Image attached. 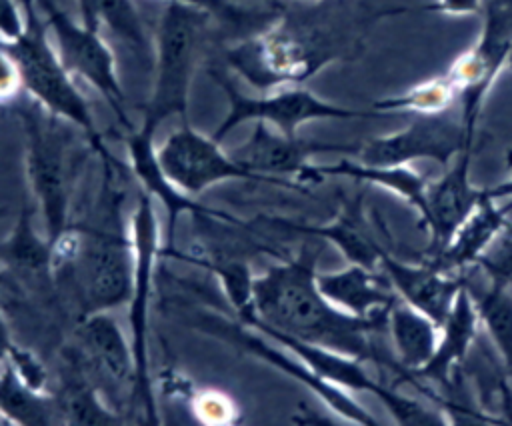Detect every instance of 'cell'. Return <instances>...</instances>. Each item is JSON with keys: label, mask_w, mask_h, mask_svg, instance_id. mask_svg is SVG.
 I'll return each instance as SVG.
<instances>
[{"label": "cell", "mask_w": 512, "mask_h": 426, "mask_svg": "<svg viewBox=\"0 0 512 426\" xmlns=\"http://www.w3.org/2000/svg\"><path fill=\"white\" fill-rule=\"evenodd\" d=\"M306 12H284L262 30L226 48V66L256 90L304 84L322 68L354 60L372 28L418 6H380L366 0H318Z\"/></svg>", "instance_id": "6da1fadb"}, {"label": "cell", "mask_w": 512, "mask_h": 426, "mask_svg": "<svg viewBox=\"0 0 512 426\" xmlns=\"http://www.w3.org/2000/svg\"><path fill=\"white\" fill-rule=\"evenodd\" d=\"M318 248L304 242L296 254L254 276L252 310L236 316L248 326H264L286 336L388 368L406 380L392 352H384L376 334L386 330V316H352L334 306L318 288Z\"/></svg>", "instance_id": "7a4b0ae2"}, {"label": "cell", "mask_w": 512, "mask_h": 426, "mask_svg": "<svg viewBox=\"0 0 512 426\" xmlns=\"http://www.w3.org/2000/svg\"><path fill=\"white\" fill-rule=\"evenodd\" d=\"M118 202L104 224H72L52 244L54 274L70 268L82 316L130 302L134 244L130 232L120 226Z\"/></svg>", "instance_id": "3957f363"}, {"label": "cell", "mask_w": 512, "mask_h": 426, "mask_svg": "<svg viewBox=\"0 0 512 426\" xmlns=\"http://www.w3.org/2000/svg\"><path fill=\"white\" fill-rule=\"evenodd\" d=\"M212 16L200 6L166 0L154 36V84L142 110L144 130L156 134L172 116L188 122L192 80Z\"/></svg>", "instance_id": "277c9868"}, {"label": "cell", "mask_w": 512, "mask_h": 426, "mask_svg": "<svg viewBox=\"0 0 512 426\" xmlns=\"http://www.w3.org/2000/svg\"><path fill=\"white\" fill-rule=\"evenodd\" d=\"M4 42L18 64L22 90L28 94V98L62 122L76 126L84 134L90 150L102 160V166L128 170L120 160L114 158L104 142V136L96 128L90 104L78 90L74 76L62 64L44 18L38 16L28 20L18 38Z\"/></svg>", "instance_id": "5b68a950"}, {"label": "cell", "mask_w": 512, "mask_h": 426, "mask_svg": "<svg viewBox=\"0 0 512 426\" xmlns=\"http://www.w3.org/2000/svg\"><path fill=\"white\" fill-rule=\"evenodd\" d=\"M24 130V168L32 198L42 212L46 238L54 244L70 226V204L78 162L72 136L60 118L46 112L32 98L14 106Z\"/></svg>", "instance_id": "8992f818"}, {"label": "cell", "mask_w": 512, "mask_h": 426, "mask_svg": "<svg viewBox=\"0 0 512 426\" xmlns=\"http://www.w3.org/2000/svg\"><path fill=\"white\" fill-rule=\"evenodd\" d=\"M206 72L212 78V82L224 92L228 102L226 116L212 134V138L218 142H222L234 128H238L244 122H266L278 132L296 136L300 126L312 120H352L390 116L376 108L364 110L328 102L316 96L312 90L304 88L302 84L276 88L264 96H246L236 88L232 76L224 68L210 66Z\"/></svg>", "instance_id": "52a82bcc"}, {"label": "cell", "mask_w": 512, "mask_h": 426, "mask_svg": "<svg viewBox=\"0 0 512 426\" xmlns=\"http://www.w3.org/2000/svg\"><path fill=\"white\" fill-rule=\"evenodd\" d=\"M130 236L134 244V282L130 294V346L134 354L136 382L134 396L140 400V406L146 414L148 424H158V408L152 388L150 374V354H148V326H150V302H152V284L154 268L158 256H162V236L160 222L152 202V196L140 188L136 208L130 220Z\"/></svg>", "instance_id": "ba28073f"}, {"label": "cell", "mask_w": 512, "mask_h": 426, "mask_svg": "<svg viewBox=\"0 0 512 426\" xmlns=\"http://www.w3.org/2000/svg\"><path fill=\"white\" fill-rule=\"evenodd\" d=\"M38 12L48 26L52 44L66 70L74 78L90 84L108 102L118 124L126 132L132 130L126 96L116 72V58L100 30L70 18L56 0H38Z\"/></svg>", "instance_id": "9c48e42d"}, {"label": "cell", "mask_w": 512, "mask_h": 426, "mask_svg": "<svg viewBox=\"0 0 512 426\" xmlns=\"http://www.w3.org/2000/svg\"><path fill=\"white\" fill-rule=\"evenodd\" d=\"M476 138L478 128L466 126L460 112L452 108L440 114H420L396 132L360 142L356 160L376 166L434 160L448 166L464 146L476 144Z\"/></svg>", "instance_id": "30bf717a"}, {"label": "cell", "mask_w": 512, "mask_h": 426, "mask_svg": "<svg viewBox=\"0 0 512 426\" xmlns=\"http://www.w3.org/2000/svg\"><path fill=\"white\" fill-rule=\"evenodd\" d=\"M198 324L196 328L204 330L206 334H212L224 342H230L250 356L274 366L282 374L294 378L300 382L306 390H310L314 396H318L334 414L346 418L348 422L362 424V426H378L380 420L372 416L358 400H354L348 390L334 386L314 374L298 356L292 358L290 354L282 352L274 340H264V334H258L252 326L236 320H228L222 314H200L196 316Z\"/></svg>", "instance_id": "8fae6325"}, {"label": "cell", "mask_w": 512, "mask_h": 426, "mask_svg": "<svg viewBox=\"0 0 512 426\" xmlns=\"http://www.w3.org/2000/svg\"><path fill=\"white\" fill-rule=\"evenodd\" d=\"M156 156L164 176L192 198L226 180L264 182L258 174L240 166L230 152H224L218 140L198 132L190 120L166 136L156 148Z\"/></svg>", "instance_id": "7c38bea8"}, {"label": "cell", "mask_w": 512, "mask_h": 426, "mask_svg": "<svg viewBox=\"0 0 512 426\" xmlns=\"http://www.w3.org/2000/svg\"><path fill=\"white\" fill-rule=\"evenodd\" d=\"M360 142H326L302 136H288L266 122H256L246 142L230 150V156L246 170L258 174L266 184L282 188H300L298 182H288L282 176H300V172L318 154L356 156Z\"/></svg>", "instance_id": "4fadbf2b"}, {"label": "cell", "mask_w": 512, "mask_h": 426, "mask_svg": "<svg viewBox=\"0 0 512 426\" xmlns=\"http://www.w3.org/2000/svg\"><path fill=\"white\" fill-rule=\"evenodd\" d=\"M258 220L274 230L306 236L312 240H328L350 264H360L366 268H378L382 254L388 250L378 238L370 216L366 214L362 192L352 198H344L334 220L326 224L294 222L280 216H258Z\"/></svg>", "instance_id": "5bb4252c"}, {"label": "cell", "mask_w": 512, "mask_h": 426, "mask_svg": "<svg viewBox=\"0 0 512 426\" xmlns=\"http://www.w3.org/2000/svg\"><path fill=\"white\" fill-rule=\"evenodd\" d=\"M476 144L464 146L452 160L446 172L428 184V212L422 226L430 234L428 256L440 252L450 240L454 230L466 220V216L484 198V186L478 188L470 180V166Z\"/></svg>", "instance_id": "9a60e30c"}, {"label": "cell", "mask_w": 512, "mask_h": 426, "mask_svg": "<svg viewBox=\"0 0 512 426\" xmlns=\"http://www.w3.org/2000/svg\"><path fill=\"white\" fill-rule=\"evenodd\" d=\"M126 152H128V170L132 176L138 180L140 188L148 192L152 198H156L160 204H164L168 212V254L174 250V232H176V222L182 212L192 214L194 218L198 216H208V218H218L228 224L236 226H248V222L238 220L234 214H228L224 210L208 208L206 204L196 202L192 196L184 194L178 190L162 172L156 156V146H154V134L144 130L142 126L132 128L126 132Z\"/></svg>", "instance_id": "2e32d148"}, {"label": "cell", "mask_w": 512, "mask_h": 426, "mask_svg": "<svg viewBox=\"0 0 512 426\" xmlns=\"http://www.w3.org/2000/svg\"><path fill=\"white\" fill-rule=\"evenodd\" d=\"M378 268L384 272L400 300L422 310L438 324H442L466 282L464 276L448 274L430 260L412 264L398 260L388 250L382 254Z\"/></svg>", "instance_id": "e0dca14e"}, {"label": "cell", "mask_w": 512, "mask_h": 426, "mask_svg": "<svg viewBox=\"0 0 512 426\" xmlns=\"http://www.w3.org/2000/svg\"><path fill=\"white\" fill-rule=\"evenodd\" d=\"M336 176L380 186V188L392 192L394 196H398L400 200H404L408 206H412L418 212L420 222L426 218V212H428L426 196H428L430 180L426 176H422L420 172H416L414 168H410V164L376 166V164H364L356 158L352 160V158L342 156L338 162H332V164L310 162L300 172L296 182L298 184H318L324 178H336Z\"/></svg>", "instance_id": "ac0fdd59"}, {"label": "cell", "mask_w": 512, "mask_h": 426, "mask_svg": "<svg viewBox=\"0 0 512 426\" xmlns=\"http://www.w3.org/2000/svg\"><path fill=\"white\" fill-rule=\"evenodd\" d=\"M76 352L84 364H90L110 382L130 386L134 392L136 368L132 346L108 312L80 318L76 326Z\"/></svg>", "instance_id": "d6986e66"}, {"label": "cell", "mask_w": 512, "mask_h": 426, "mask_svg": "<svg viewBox=\"0 0 512 426\" xmlns=\"http://www.w3.org/2000/svg\"><path fill=\"white\" fill-rule=\"evenodd\" d=\"M498 202L500 200L484 194L480 204L454 230L444 248L432 256H426V260L456 276H460L458 272H464L466 268H474L480 256L492 246V242L510 222L508 214L512 210V202Z\"/></svg>", "instance_id": "ffe728a7"}, {"label": "cell", "mask_w": 512, "mask_h": 426, "mask_svg": "<svg viewBox=\"0 0 512 426\" xmlns=\"http://www.w3.org/2000/svg\"><path fill=\"white\" fill-rule=\"evenodd\" d=\"M316 282L320 292L334 306L358 318L388 314L390 306L398 300L392 284L380 268L348 264L342 270L318 272Z\"/></svg>", "instance_id": "44dd1931"}, {"label": "cell", "mask_w": 512, "mask_h": 426, "mask_svg": "<svg viewBox=\"0 0 512 426\" xmlns=\"http://www.w3.org/2000/svg\"><path fill=\"white\" fill-rule=\"evenodd\" d=\"M480 326V314L470 288H460L452 308L440 324V338L432 358L414 374L420 382L450 386L454 372L466 360Z\"/></svg>", "instance_id": "7402d4cb"}, {"label": "cell", "mask_w": 512, "mask_h": 426, "mask_svg": "<svg viewBox=\"0 0 512 426\" xmlns=\"http://www.w3.org/2000/svg\"><path fill=\"white\" fill-rule=\"evenodd\" d=\"M386 332L390 336L392 354L404 370L406 380L420 394L430 396L432 390L414 374L432 358L440 338V324L422 310L398 298L388 310Z\"/></svg>", "instance_id": "603a6c76"}, {"label": "cell", "mask_w": 512, "mask_h": 426, "mask_svg": "<svg viewBox=\"0 0 512 426\" xmlns=\"http://www.w3.org/2000/svg\"><path fill=\"white\" fill-rule=\"evenodd\" d=\"M34 208L24 202L12 234L0 242V270L12 272L24 282L42 284L54 274L52 244L34 230Z\"/></svg>", "instance_id": "cb8c5ba5"}, {"label": "cell", "mask_w": 512, "mask_h": 426, "mask_svg": "<svg viewBox=\"0 0 512 426\" xmlns=\"http://www.w3.org/2000/svg\"><path fill=\"white\" fill-rule=\"evenodd\" d=\"M80 364L76 350H72L66 360L60 388L52 394L58 420L66 424H120L122 418L100 400L90 376H86Z\"/></svg>", "instance_id": "d4e9b609"}, {"label": "cell", "mask_w": 512, "mask_h": 426, "mask_svg": "<svg viewBox=\"0 0 512 426\" xmlns=\"http://www.w3.org/2000/svg\"><path fill=\"white\" fill-rule=\"evenodd\" d=\"M0 418L2 422L26 426L60 422L54 396L30 388L8 362L0 372Z\"/></svg>", "instance_id": "484cf974"}, {"label": "cell", "mask_w": 512, "mask_h": 426, "mask_svg": "<svg viewBox=\"0 0 512 426\" xmlns=\"http://www.w3.org/2000/svg\"><path fill=\"white\" fill-rule=\"evenodd\" d=\"M458 106V88L444 74L422 80L402 94L380 98L372 108L386 114H440Z\"/></svg>", "instance_id": "4316f807"}, {"label": "cell", "mask_w": 512, "mask_h": 426, "mask_svg": "<svg viewBox=\"0 0 512 426\" xmlns=\"http://www.w3.org/2000/svg\"><path fill=\"white\" fill-rule=\"evenodd\" d=\"M470 292L480 314V324L496 346L508 378H512V290L504 284L488 282L480 292L472 288Z\"/></svg>", "instance_id": "83f0119b"}, {"label": "cell", "mask_w": 512, "mask_h": 426, "mask_svg": "<svg viewBox=\"0 0 512 426\" xmlns=\"http://www.w3.org/2000/svg\"><path fill=\"white\" fill-rule=\"evenodd\" d=\"M100 28L104 26L140 62L150 58V38L134 0H94Z\"/></svg>", "instance_id": "f1b7e54d"}, {"label": "cell", "mask_w": 512, "mask_h": 426, "mask_svg": "<svg viewBox=\"0 0 512 426\" xmlns=\"http://www.w3.org/2000/svg\"><path fill=\"white\" fill-rule=\"evenodd\" d=\"M474 268H480L488 282L510 286L512 282V222L498 234L492 246L480 256Z\"/></svg>", "instance_id": "f546056e"}, {"label": "cell", "mask_w": 512, "mask_h": 426, "mask_svg": "<svg viewBox=\"0 0 512 426\" xmlns=\"http://www.w3.org/2000/svg\"><path fill=\"white\" fill-rule=\"evenodd\" d=\"M192 396V412L202 424H232L236 422L238 408L228 394L218 390H200Z\"/></svg>", "instance_id": "4dcf8cb0"}, {"label": "cell", "mask_w": 512, "mask_h": 426, "mask_svg": "<svg viewBox=\"0 0 512 426\" xmlns=\"http://www.w3.org/2000/svg\"><path fill=\"white\" fill-rule=\"evenodd\" d=\"M12 366V370L34 390L38 392H46V384H48V374H46V368L44 364L40 362V358L28 350V348H22L20 344L14 342L8 358L4 360Z\"/></svg>", "instance_id": "1f68e13d"}, {"label": "cell", "mask_w": 512, "mask_h": 426, "mask_svg": "<svg viewBox=\"0 0 512 426\" xmlns=\"http://www.w3.org/2000/svg\"><path fill=\"white\" fill-rule=\"evenodd\" d=\"M22 90V78L18 64L8 50L4 38H0V104H10Z\"/></svg>", "instance_id": "d6a6232c"}, {"label": "cell", "mask_w": 512, "mask_h": 426, "mask_svg": "<svg viewBox=\"0 0 512 426\" xmlns=\"http://www.w3.org/2000/svg\"><path fill=\"white\" fill-rule=\"evenodd\" d=\"M26 28L24 14L16 0H0V38L14 40Z\"/></svg>", "instance_id": "836d02e7"}, {"label": "cell", "mask_w": 512, "mask_h": 426, "mask_svg": "<svg viewBox=\"0 0 512 426\" xmlns=\"http://www.w3.org/2000/svg\"><path fill=\"white\" fill-rule=\"evenodd\" d=\"M486 0H434L420 6V12H436L446 16H472L482 14Z\"/></svg>", "instance_id": "e575fe53"}, {"label": "cell", "mask_w": 512, "mask_h": 426, "mask_svg": "<svg viewBox=\"0 0 512 426\" xmlns=\"http://www.w3.org/2000/svg\"><path fill=\"white\" fill-rule=\"evenodd\" d=\"M178 2L200 6V8L208 10V12H212L214 16L230 18L232 22L240 20V10L236 8V2H230V0H178Z\"/></svg>", "instance_id": "d590c367"}, {"label": "cell", "mask_w": 512, "mask_h": 426, "mask_svg": "<svg viewBox=\"0 0 512 426\" xmlns=\"http://www.w3.org/2000/svg\"><path fill=\"white\" fill-rule=\"evenodd\" d=\"M506 166L510 170V176L494 186H484V194L494 200H512V148L506 150Z\"/></svg>", "instance_id": "8d00e7d4"}, {"label": "cell", "mask_w": 512, "mask_h": 426, "mask_svg": "<svg viewBox=\"0 0 512 426\" xmlns=\"http://www.w3.org/2000/svg\"><path fill=\"white\" fill-rule=\"evenodd\" d=\"M2 272H0V284H2ZM14 346V340H12V334H10V328H8V322L4 318V312L0 308V364H4V360L8 358L10 350Z\"/></svg>", "instance_id": "74e56055"}, {"label": "cell", "mask_w": 512, "mask_h": 426, "mask_svg": "<svg viewBox=\"0 0 512 426\" xmlns=\"http://www.w3.org/2000/svg\"><path fill=\"white\" fill-rule=\"evenodd\" d=\"M78 10H80V22L82 24L100 30V22H98V16H96L94 0H78Z\"/></svg>", "instance_id": "f35d334b"}, {"label": "cell", "mask_w": 512, "mask_h": 426, "mask_svg": "<svg viewBox=\"0 0 512 426\" xmlns=\"http://www.w3.org/2000/svg\"><path fill=\"white\" fill-rule=\"evenodd\" d=\"M16 2H18L20 10H22L26 22L40 16V12H38V0H16Z\"/></svg>", "instance_id": "ab89813d"}, {"label": "cell", "mask_w": 512, "mask_h": 426, "mask_svg": "<svg viewBox=\"0 0 512 426\" xmlns=\"http://www.w3.org/2000/svg\"><path fill=\"white\" fill-rule=\"evenodd\" d=\"M506 68H508V70H512V48H510L508 58H506Z\"/></svg>", "instance_id": "60d3db41"}, {"label": "cell", "mask_w": 512, "mask_h": 426, "mask_svg": "<svg viewBox=\"0 0 512 426\" xmlns=\"http://www.w3.org/2000/svg\"><path fill=\"white\" fill-rule=\"evenodd\" d=\"M6 214H8V208H6V206H0V220H2Z\"/></svg>", "instance_id": "b9f144b4"}, {"label": "cell", "mask_w": 512, "mask_h": 426, "mask_svg": "<svg viewBox=\"0 0 512 426\" xmlns=\"http://www.w3.org/2000/svg\"><path fill=\"white\" fill-rule=\"evenodd\" d=\"M500 2H512V0H500Z\"/></svg>", "instance_id": "7bdbcfd3"}, {"label": "cell", "mask_w": 512, "mask_h": 426, "mask_svg": "<svg viewBox=\"0 0 512 426\" xmlns=\"http://www.w3.org/2000/svg\"><path fill=\"white\" fill-rule=\"evenodd\" d=\"M508 288H510V290H512V282H510V286H508Z\"/></svg>", "instance_id": "ee69618b"}, {"label": "cell", "mask_w": 512, "mask_h": 426, "mask_svg": "<svg viewBox=\"0 0 512 426\" xmlns=\"http://www.w3.org/2000/svg\"><path fill=\"white\" fill-rule=\"evenodd\" d=\"M0 422H2V420H0Z\"/></svg>", "instance_id": "f6af8a7d"}, {"label": "cell", "mask_w": 512, "mask_h": 426, "mask_svg": "<svg viewBox=\"0 0 512 426\" xmlns=\"http://www.w3.org/2000/svg\"><path fill=\"white\" fill-rule=\"evenodd\" d=\"M0 272H2V270H0Z\"/></svg>", "instance_id": "bcb514c9"}]
</instances>
